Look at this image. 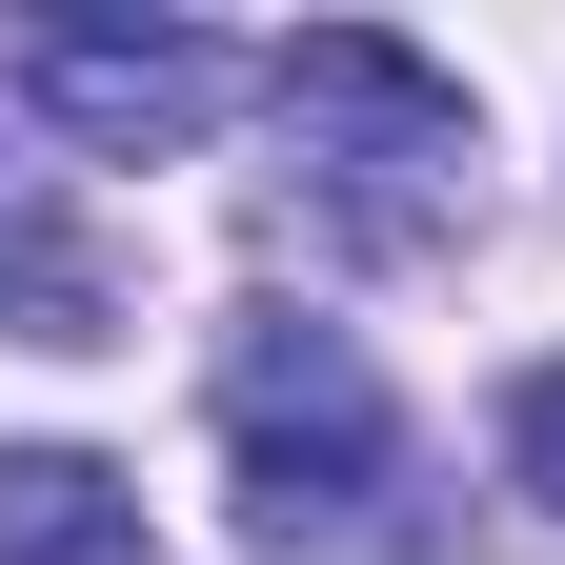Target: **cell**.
<instances>
[{"label":"cell","mask_w":565,"mask_h":565,"mask_svg":"<svg viewBox=\"0 0 565 565\" xmlns=\"http://www.w3.org/2000/svg\"><path fill=\"white\" fill-rule=\"evenodd\" d=\"M223 465H243V545L263 565H445V525L384 505L404 484V404L343 323H243L223 343Z\"/></svg>","instance_id":"cell-1"},{"label":"cell","mask_w":565,"mask_h":565,"mask_svg":"<svg viewBox=\"0 0 565 565\" xmlns=\"http://www.w3.org/2000/svg\"><path fill=\"white\" fill-rule=\"evenodd\" d=\"M0 343H121V263L21 141H0Z\"/></svg>","instance_id":"cell-4"},{"label":"cell","mask_w":565,"mask_h":565,"mask_svg":"<svg viewBox=\"0 0 565 565\" xmlns=\"http://www.w3.org/2000/svg\"><path fill=\"white\" fill-rule=\"evenodd\" d=\"M505 465H525V505H565V364L505 384Z\"/></svg>","instance_id":"cell-6"},{"label":"cell","mask_w":565,"mask_h":565,"mask_svg":"<svg viewBox=\"0 0 565 565\" xmlns=\"http://www.w3.org/2000/svg\"><path fill=\"white\" fill-rule=\"evenodd\" d=\"M282 121H343L364 162H465V82H445V61H404V41H364V21L282 41Z\"/></svg>","instance_id":"cell-3"},{"label":"cell","mask_w":565,"mask_h":565,"mask_svg":"<svg viewBox=\"0 0 565 565\" xmlns=\"http://www.w3.org/2000/svg\"><path fill=\"white\" fill-rule=\"evenodd\" d=\"M0 565H141V484L102 445H0Z\"/></svg>","instance_id":"cell-5"},{"label":"cell","mask_w":565,"mask_h":565,"mask_svg":"<svg viewBox=\"0 0 565 565\" xmlns=\"http://www.w3.org/2000/svg\"><path fill=\"white\" fill-rule=\"evenodd\" d=\"M21 102L61 141H102V162H182V141L243 102V61L182 41V21H21Z\"/></svg>","instance_id":"cell-2"}]
</instances>
